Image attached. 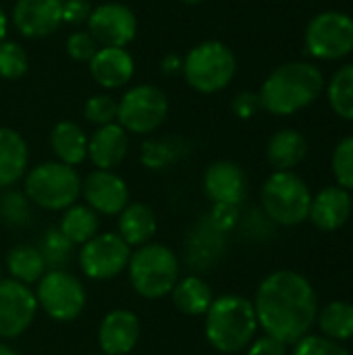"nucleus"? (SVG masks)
Masks as SVG:
<instances>
[{
    "label": "nucleus",
    "mask_w": 353,
    "mask_h": 355,
    "mask_svg": "<svg viewBox=\"0 0 353 355\" xmlns=\"http://www.w3.org/2000/svg\"><path fill=\"white\" fill-rule=\"evenodd\" d=\"M352 214H353V196H352Z\"/></svg>",
    "instance_id": "obj_48"
},
{
    "label": "nucleus",
    "mask_w": 353,
    "mask_h": 355,
    "mask_svg": "<svg viewBox=\"0 0 353 355\" xmlns=\"http://www.w3.org/2000/svg\"><path fill=\"white\" fill-rule=\"evenodd\" d=\"M33 218V204L15 187L0 191V223L6 229H27Z\"/></svg>",
    "instance_id": "obj_31"
},
{
    "label": "nucleus",
    "mask_w": 353,
    "mask_h": 355,
    "mask_svg": "<svg viewBox=\"0 0 353 355\" xmlns=\"http://www.w3.org/2000/svg\"><path fill=\"white\" fill-rule=\"evenodd\" d=\"M83 114H85V121H89L96 127L117 123L119 102L110 94H96L85 102Z\"/></svg>",
    "instance_id": "obj_36"
},
{
    "label": "nucleus",
    "mask_w": 353,
    "mask_h": 355,
    "mask_svg": "<svg viewBox=\"0 0 353 355\" xmlns=\"http://www.w3.org/2000/svg\"><path fill=\"white\" fill-rule=\"evenodd\" d=\"M85 25L100 48H125L137 33L135 12L121 2L94 6Z\"/></svg>",
    "instance_id": "obj_12"
},
{
    "label": "nucleus",
    "mask_w": 353,
    "mask_h": 355,
    "mask_svg": "<svg viewBox=\"0 0 353 355\" xmlns=\"http://www.w3.org/2000/svg\"><path fill=\"white\" fill-rule=\"evenodd\" d=\"M64 48H67V54L77 60V62H89L94 58V54L100 50L98 42L92 37V33L87 29H77L73 31L67 42H64Z\"/></svg>",
    "instance_id": "obj_38"
},
{
    "label": "nucleus",
    "mask_w": 353,
    "mask_h": 355,
    "mask_svg": "<svg viewBox=\"0 0 353 355\" xmlns=\"http://www.w3.org/2000/svg\"><path fill=\"white\" fill-rule=\"evenodd\" d=\"M225 237L223 233L214 231L204 218L198 223V227L191 231L189 239H187V245H185V258H187V264L193 268V270H206L210 266H214L223 252H225Z\"/></svg>",
    "instance_id": "obj_22"
},
{
    "label": "nucleus",
    "mask_w": 353,
    "mask_h": 355,
    "mask_svg": "<svg viewBox=\"0 0 353 355\" xmlns=\"http://www.w3.org/2000/svg\"><path fill=\"white\" fill-rule=\"evenodd\" d=\"M169 116V98L156 85H135L119 100L117 123L133 135H148L162 127Z\"/></svg>",
    "instance_id": "obj_10"
},
{
    "label": "nucleus",
    "mask_w": 353,
    "mask_h": 355,
    "mask_svg": "<svg viewBox=\"0 0 353 355\" xmlns=\"http://www.w3.org/2000/svg\"><path fill=\"white\" fill-rule=\"evenodd\" d=\"M58 231L73 243L83 245L100 233V216L85 204H73L62 210Z\"/></svg>",
    "instance_id": "obj_27"
},
{
    "label": "nucleus",
    "mask_w": 353,
    "mask_h": 355,
    "mask_svg": "<svg viewBox=\"0 0 353 355\" xmlns=\"http://www.w3.org/2000/svg\"><path fill=\"white\" fill-rule=\"evenodd\" d=\"M325 89L322 71L308 60H291L279 64L262 83L258 96L262 110L289 116L314 104Z\"/></svg>",
    "instance_id": "obj_2"
},
{
    "label": "nucleus",
    "mask_w": 353,
    "mask_h": 355,
    "mask_svg": "<svg viewBox=\"0 0 353 355\" xmlns=\"http://www.w3.org/2000/svg\"><path fill=\"white\" fill-rule=\"evenodd\" d=\"M173 306L185 314V316H204L214 302L210 285L198 277V275H187L177 281V285L171 291Z\"/></svg>",
    "instance_id": "obj_26"
},
{
    "label": "nucleus",
    "mask_w": 353,
    "mask_h": 355,
    "mask_svg": "<svg viewBox=\"0 0 353 355\" xmlns=\"http://www.w3.org/2000/svg\"><path fill=\"white\" fill-rule=\"evenodd\" d=\"M87 64L89 75L104 89L127 85L135 73V60L127 48H100Z\"/></svg>",
    "instance_id": "obj_20"
},
{
    "label": "nucleus",
    "mask_w": 353,
    "mask_h": 355,
    "mask_svg": "<svg viewBox=\"0 0 353 355\" xmlns=\"http://www.w3.org/2000/svg\"><path fill=\"white\" fill-rule=\"evenodd\" d=\"M0 281H2V264H0Z\"/></svg>",
    "instance_id": "obj_47"
},
{
    "label": "nucleus",
    "mask_w": 353,
    "mask_h": 355,
    "mask_svg": "<svg viewBox=\"0 0 353 355\" xmlns=\"http://www.w3.org/2000/svg\"><path fill=\"white\" fill-rule=\"evenodd\" d=\"M37 300L29 285L12 279L0 281V339L21 337L35 320Z\"/></svg>",
    "instance_id": "obj_13"
},
{
    "label": "nucleus",
    "mask_w": 353,
    "mask_h": 355,
    "mask_svg": "<svg viewBox=\"0 0 353 355\" xmlns=\"http://www.w3.org/2000/svg\"><path fill=\"white\" fill-rule=\"evenodd\" d=\"M327 98L337 116L353 121V62L333 73L327 85Z\"/></svg>",
    "instance_id": "obj_30"
},
{
    "label": "nucleus",
    "mask_w": 353,
    "mask_h": 355,
    "mask_svg": "<svg viewBox=\"0 0 353 355\" xmlns=\"http://www.w3.org/2000/svg\"><path fill=\"white\" fill-rule=\"evenodd\" d=\"M139 341V318L119 308L104 316L98 329V345L104 355H129Z\"/></svg>",
    "instance_id": "obj_17"
},
{
    "label": "nucleus",
    "mask_w": 353,
    "mask_h": 355,
    "mask_svg": "<svg viewBox=\"0 0 353 355\" xmlns=\"http://www.w3.org/2000/svg\"><path fill=\"white\" fill-rule=\"evenodd\" d=\"M306 52L316 60H341L353 52V17L341 10L314 15L304 33Z\"/></svg>",
    "instance_id": "obj_9"
},
{
    "label": "nucleus",
    "mask_w": 353,
    "mask_h": 355,
    "mask_svg": "<svg viewBox=\"0 0 353 355\" xmlns=\"http://www.w3.org/2000/svg\"><path fill=\"white\" fill-rule=\"evenodd\" d=\"M260 202L270 223L298 227L308 220L312 193L306 181L293 171H275L262 185Z\"/></svg>",
    "instance_id": "obj_7"
},
{
    "label": "nucleus",
    "mask_w": 353,
    "mask_h": 355,
    "mask_svg": "<svg viewBox=\"0 0 353 355\" xmlns=\"http://www.w3.org/2000/svg\"><path fill=\"white\" fill-rule=\"evenodd\" d=\"M352 216V196L339 185H331L312 196L308 218L320 231H337Z\"/></svg>",
    "instance_id": "obj_19"
},
{
    "label": "nucleus",
    "mask_w": 353,
    "mask_h": 355,
    "mask_svg": "<svg viewBox=\"0 0 353 355\" xmlns=\"http://www.w3.org/2000/svg\"><path fill=\"white\" fill-rule=\"evenodd\" d=\"M204 193L212 204L239 206L248 196L246 171L231 160H216L204 173Z\"/></svg>",
    "instance_id": "obj_16"
},
{
    "label": "nucleus",
    "mask_w": 353,
    "mask_h": 355,
    "mask_svg": "<svg viewBox=\"0 0 353 355\" xmlns=\"http://www.w3.org/2000/svg\"><path fill=\"white\" fill-rule=\"evenodd\" d=\"M23 193L40 210L62 212L81 198V175L58 160L42 162L25 173Z\"/></svg>",
    "instance_id": "obj_5"
},
{
    "label": "nucleus",
    "mask_w": 353,
    "mask_h": 355,
    "mask_svg": "<svg viewBox=\"0 0 353 355\" xmlns=\"http://www.w3.org/2000/svg\"><path fill=\"white\" fill-rule=\"evenodd\" d=\"M204 220L218 233L229 235L239 225V206L231 204H214L210 212L204 216Z\"/></svg>",
    "instance_id": "obj_39"
},
{
    "label": "nucleus",
    "mask_w": 353,
    "mask_h": 355,
    "mask_svg": "<svg viewBox=\"0 0 353 355\" xmlns=\"http://www.w3.org/2000/svg\"><path fill=\"white\" fill-rule=\"evenodd\" d=\"M10 21L25 37H46L62 25V0H17Z\"/></svg>",
    "instance_id": "obj_15"
},
{
    "label": "nucleus",
    "mask_w": 353,
    "mask_h": 355,
    "mask_svg": "<svg viewBox=\"0 0 353 355\" xmlns=\"http://www.w3.org/2000/svg\"><path fill=\"white\" fill-rule=\"evenodd\" d=\"M162 73L164 75H175V73H181L183 71V58H179L177 54H169L162 58V64H160Z\"/></svg>",
    "instance_id": "obj_43"
},
{
    "label": "nucleus",
    "mask_w": 353,
    "mask_h": 355,
    "mask_svg": "<svg viewBox=\"0 0 353 355\" xmlns=\"http://www.w3.org/2000/svg\"><path fill=\"white\" fill-rule=\"evenodd\" d=\"M87 137L75 121H60L50 131V148L58 162L77 166L87 158Z\"/></svg>",
    "instance_id": "obj_24"
},
{
    "label": "nucleus",
    "mask_w": 353,
    "mask_h": 355,
    "mask_svg": "<svg viewBox=\"0 0 353 355\" xmlns=\"http://www.w3.org/2000/svg\"><path fill=\"white\" fill-rule=\"evenodd\" d=\"M35 248L40 250L48 270H67L75 258V245L58 231V227L44 231Z\"/></svg>",
    "instance_id": "obj_32"
},
{
    "label": "nucleus",
    "mask_w": 353,
    "mask_h": 355,
    "mask_svg": "<svg viewBox=\"0 0 353 355\" xmlns=\"http://www.w3.org/2000/svg\"><path fill=\"white\" fill-rule=\"evenodd\" d=\"M185 154V144L177 137L148 139L141 146V164L152 171H160L177 162Z\"/></svg>",
    "instance_id": "obj_33"
},
{
    "label": "nucleus",
    "mask_w": 353,
    "mask_h": 355,
    "mask_svg": "<svg viewBox=\"0 0 353 355\" xmlns=\"http://www.w3.org/2000/svg\"><path fill=\"white\" fill-rule=\"evenodd\" d=\"M246 355H287V345L268 335H262L248 345Z\"/></svg>",
    "instance_id": "obj_42"
},
{
    "label": "nucleus",
    "mask_w": 353,
    "mask_h": 355,
    "mask_svg": "<svg viewBox=\"0 0 353 355\" xmlns=\"http://www.w3.org/2000/svg\"><path fill=\"white\" fill-rule=\"evenodd\" d=\"M254 310L264 335L293 345L310 335L318 316V297L312 283L295 270H275L256 289Z\"/></svg>",
    "instance_id": "obj_1"
},
{
    "label": "nucleus",
    "mask_w": 353,
    "mask_h": 355,
    "mask_svg": "<svg viewBox=\"0 0 353 355\" xmlns=\"http://www.w3.org/2000/svg\"><path fill=\"white\" fill-rule=\"evenodd\" d=\"M29 69L27 52L10 40L0 42V77L2 79H19Z\"/></svg>",
    "instance_id": "obj_34"
},
{
    "label": "nucleus",
    "mask_w": 353,
    "mask_h": 355,
    "mask_svg": "<svg viewBox=\"0 0 353 355\" xmlns=\"http://www.w3.org/2000/svg\"><path fill=\"white\" fill-rule=\"evenodd\" d=\"M37 308L44 310L56 322H71L85 310V287L69 270H46V275L35 283Z\"/></svg>",
    "instance_id": "obj_8"
},
{
    "label": "nucleus",
    "mask_w": 353,
    "mask_h": 355,
    "mask_svg": "<svg viewBox=\"0 0 353 355\" xmlns=\"http://www.w3.org/2000/svg\"><path fill=\"white\" fill-rule=\"evenodd\" d=\"M258 318L254 304L235 293L214 297L204 314V335L218 354H237L256 339Z\"/></svg>",
    "instance_id": "obj_3"
},
{
    "label": "nucleus",
    "mask_w": 353,
    "mask_h": 355,
    "mask_svg": "<svg viewBox=\"0 0 353 355\" xmlns=\"http://www.w3.org/2000/svg\"><path fill=\"white\" fill-rule=\"evenodd\" d=\"M131 248L119 233H98L94 239L83 243L77 254L81 272L92 281H110L127 270Z\"/></svg>",
    "instance_id": "obj_11"
},
{
    "label": "nucleus",
    "mask_w": 353,
    "mask_h": 355,
    "mask_svg": "<svg viewBox=\"0 0 353 355\" xmlns=\"http://www.w3.org/2000/svg\"><path fill=\"white\" fill-rule=\"evenodd\" d=\"M293 355H350V352L333 339L306 335L293 343Z\"/></svg>",
    "instance_id": "obj_37"
},
{
    "label": "nucleus",
    "mask_w": 353,
    "mask_h": 355,
    "mask_svg": "<svg viewBox=\"0 0 353 355\" xmlns=\"http://www.w3.org/2000/svg\"><path fill=\"white\" fill-rule=\"evenodd\" d=\"M129 154V133L119 125H102L87 137V158L100 171H114Z\"/></svg>",
    "instance_id": "obj_18"
},
{
    "label": "nucleus",
    "mask_w": 353,
    "mask_h": 355,
    "mask_svg": "<svg viewBox=\"0 0 353 355\" xmlns=\"http://www.w3.org/2000/svg\"><path fill=\"white\" fill-rule=\"evenodd\" d=\"M156 229H158L156 214L144 202H129L127 208L119 214V231L117 233L123 237V241L131 250L150 243L152 237L156 235Z\"/></svg>",
    "instance_id": "obj_23"
},
{
    "label": "nucleus",
    "mask_w": 353,
    "mask_h": 355,
    "mask_svg": "<svg viewBox=\"0 0 353 355\" xmlns=\"http://www.w3.org/2000/svg\"><path fill=\"white\" fill-rule=\"evenodd\" d=\"M29 171V148L23 135L10 127H0V191L15 187Z\"/></svg>",
    "instance_id": "obj_21"
},
{
    "label": "nucleus",
    "mask_w": 353,
    "mask_h": 355,
    "mask_svg": "<svg viewBox=\"0 0 353 355\" xmlns=\"http://www.w3.org/2000/svg\"><path fill=\"white\" fill-rule=\"evenodd\" d=\"M231 108L235 112V116L239 119H252L258 114V110H262V104H260V96L256 92H241L233 98L231 102Z\"/></svg>",
    "instance_id": "obj_40"
},
{
    "label": "nucleus",
    "mask_w": 353,
    "mask_h": 355,
    "mask_svg": "<svg viewBox=\"0 0 353 355\" xmlns=\"http://www.w3.org/2000/svg\"><path fill=\"white\" fill-rule=\"evenodd\" d=\"M181 73L191 89L200 94H216L231 85L237 73V58L225 42L206 40L187 52Z\"/></svg>",
    "instance_id": "obj_6"
},
{
    "label": "nucleus",
    "mask_w": 353,
    "mask_h": 355,
    "mask_svg": "<svg viewBox=\"0 0 353 355\" xmlns=\"http://www.w3.org/2000/svg\"><path fill=\"white\" fill-rule=\"evenodd\" d=\"M0 355H19L10 345H6V343H0Z\"/></svg>",
    "instance_id": "obj_45"
},
{
    "label": "nucleus",
    "mask_w": 353,
    "mask_h": 355,
    "mask_svg": "<svg viewBox=\"0 0 353 355\" xmlns=\"http://www.w3.org/2000/svg\"><path fill=\"white\" fill-rule=\"evenodd\" d=\"M6 31H8V15H6L4 8L0 6V42L6 40Z\"/></svg>",
    "instance_id": "obj_44"
},
{
    "label": "nucleus",
    "mask_w": 353,
    "mask_h": 355,
    "mask_svg": "<svg viewBox=\"0 0 353 355\" xmlns=\"http://www.w3.org/2000/svg\"><path fill=\"white\" fill-rule=\"evenodd\" d=\"M4 266H6V270L10 275L8 279L19 281L23 285H29V287L35 285L48 270L40 250L35 245H27V243L15 245L6 254Z\"/></svg>",
    "instance_id": "obj_28"
},
{
    "label": "nucleus",
    "mask_w": 353,
    "mask_h": 355,
    "mask_svg": "<svg viewBox=\"0 0 353 355\" xmlns=\"http://www.w3.org/2000/svg\"><path fill=\"white\" fill-rule=\"evenodd\" d=\"M316 322L327 339L337 343L350 341L353 339V304L343 300L327 304L322 310H318Z\"/></svg>",
    "instance_id": "obj_29"
},
{
    "label": "nucleus",
    "mask_w": 353,
    "mask_h": 355,
    "mask_svg": "<svg viewBox=\"0 0 353 355\" xmlns=\"http://www.w3.org/2000/svg\"><path fill=\"white\" fill-rule=\"evenodd\" d=\"M81 198L85 200L83 204L89 206L98 216H119L131 202L125 179L114 171L100 168L81 179Z\"/></svg>",
    "instance_id": "obj_14"
},
{
    "label": "nucleus",
    "mask_w": 353,
    "mask_h": 355,
    "mask_svg": "<svg viewBox=\"0 0 353 355\" xmlns=\"http://www.w3.org/2000/svg\"><path fill=\"white\" fill-rule=\"evenodd\" d=\"M92 4L87 0H62V23L81 25L87 23Z\"/></svg>",
    "instance_id": "obj_41"
},
{
    "label": "nucleus",
    "mask_w": 353,
    "mask_h": 355,
    "mask_svg": "<svg viewBox=\"0 0 353 355\" xmlns=\"http://www.w3.org/2000/svg\"><path fill=\"white\" fill-rule=\"evenodd\" d=\"M127 275L133 291L144 300H162L171 295L181 279V260L164 243H146L131 252Z\"/></svg>",
    "instance_id": "obj_4"
},
{
    "label": "nucleus",
    "mask_w": 353,
    "mask_h": 355,
    "mask_svg": "<svg viewBox=\"0 0 353 355\" xmlns=\"http://www.w3.org/2000/svg\"><path fill=\"white\" fill-rule=\"evenodd\" d=\"M331 166H333L337 185L347 191H353V135L337 144L333 158H331Z\"/></svg>",
    "instance_id": "obj_35"
},
{
    "label": "nucleus",
    "mask_w": 353,
    "mask_h": 355,
    "mask_svg": "<svg viewBox=\"0 0 353 355\" xmlns=\"http://www.w3.org/2000/svg\"><path fill=\"white\" fill-rule=\"evenodd\" d=\"M183 2H187V4H200V2H204V0H183Z\"/></svg>",
    "instance_id": "obj_46"
},
{
    "label": "nucleus",
    "mask_w": 353,
    "mask_h": 355,
    "mask_svg": "<svg viewBox=\"0 0 353 355\" xmlns=\"http://www.w3.org/2000/svg\"><path fill=\"white\" fill-rule=\"evenodd\" d=\"M308 154V139L298 129L277 131L266 146L268 164L275 171H293Z\"/></svg>",
    "instance_id": "obj_25"
}]
</instances>
